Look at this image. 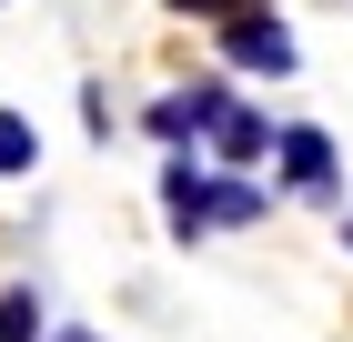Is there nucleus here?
Returning a JSON list of instances; mask_svg holds the SVG:
<instances>
[{"label": "nucleus", "mask_w": 353, "mask_h": 342, "mask_svg": "<svg viewBox=\"0 0 353 342\" xmlns=\"http://www.w3.org/2000/svg\"><path fill=\"white\" fill-rule=\"evenodd\" d=\"M202 161H212V171H252V161H272V111L232 101V111H222V131L202 141Z\"/></svg>", "instance_id": "obj_5"}, {"label": "nucleus", "mask_w": 353, "mask_h": 342, "mask_svg": "<svg viewBox=\"0 0 353 342\" xmlns=\"http://www.w3.org/2000/svg\"><path fill=\"white\" fill-rule=\"evenodd\" d=\"M30 171H41V121L0 111V182H30Z\"/></svg>", "instance_id": "obj_8"}, {"label": "nucleus", "mask_w": 353, "mask_h": 342, "mask_svg": "<svg viewBox=\"0 0 353 342\" xmlns=\"http://www.w3.org/2000/svg\"><path fill=\"white\" fill-rule=\"evenodd\" d=\"M272 182L293 202H333L343 191V151H333L323 121H272Z\"/></svg>", "instance_id": "obj_1"}, {"label": "nucleus", "mask_w": 353, "mask_h": 342, "mask_svg": "<svg viewBox=\"0 0 353 342\" xmlns=\"http://www.w3.org/2000/svg\"><path fill=\"white\" fill-rule=\"evenodd\" d=\"M222 41V71H252V81H293V21L272 10V0H252V10H232V21L212 30Z\"/></svg>", "instance_id": "obj_2"}, {"label": "nucleus", "mask_w": 353, "mask_h": 342, "mask_svg": "<svg viewBox=\"0 0 353 342\" xmlns=\"http://www.w3.org/2000/svg\"><path fill=\"white\" fill-rule=\"evenodd\" d=\"M263 211H272V191L252 171H212V232H252Z\"/></svg>", "instance_id": "obj_6"}, {"label": "nucleus", "mask_w": 353, "mask_h": 342, "mask_svg": "<svg viewBox=\"0 0 353 342\" xmlns=\"http://www.w3.org/2000/svg\"><path fill=\"white\" fill-rule=\"evenodd\" d=\"M172 10H182V21H212V30H222L232 10H252V0H172Z\"/></svg>", "instance_id": "obj_9"}, {"label": "nucleus", "mask_w": 353, "mask_h": 342, "mask_svg": "<svg viewBox=\"0 0 353 342\" xmlns=\"http://www.w3.org/2000/svg\"><path fill=\"white\" fill-rule=\"evenodd\" d=\"M162 222L172 242H212V161L202 151H162Z\"/></svg>", "instance_id": "obj_4"}, {"label": "nucleus", "mask_w": 353, "mask_h": 342, "mask_svg": "<svg viewBox=\"0 0 353 342\" xmlns=\"http://www.w3.org/2000/svg\"><path fill=\"white\" fill-rule=\"evenodd\" d=\"M222 111H232V81L212 71V81H192V91H162V101L141 111V131L162 141V151H202V141L222 131Z\"/></svg>", "instance_id": "obj_3"}, {"label": "nucleus", "mask_w": 353, "mask_h": 342, "mask_svg": "<svg viewBox=\"0 0 353 342\" xmlns=\"http://www.w3.org/2000/svg\"><path fill=\"white\" fill-rule=\"evenodd\" d=\"M0 342H51V302L30 282H0Z\"/></svg>", "instance_id": "obj_7"}, {"label": "nucleus", "mask_w": 353, "mask_h": 342, "mask_svg": "<svg viewBox=\"0 0 353 342\" xmlns=\"http://www.w3.org/2000/svg\"><path fill=\"white\" fill-rule=\"evenodd\" d=\"M343 252H353V211H343Z\"/></svg>", "instance_id": "obj_11"}, {"label": "nucleus", "mask_w": 353, "mask_h": 342, "mask_svg": "<svg viewBox=\"0 0 353 342\" xmlns=\"http://www.w3.org/2000/svg\"><path fill=\"white\" fill-rule=\"evenodd\" d=\"M51 342H111V332H91V322H71V332H51Z\"/></svg>", "instance_id": "obj_10"}]
</instances>
